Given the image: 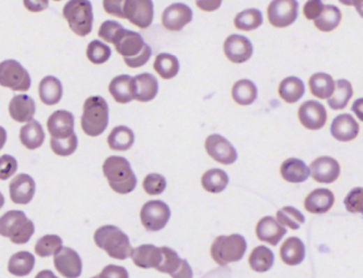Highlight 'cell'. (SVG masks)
Listing matches in <instances>:
<instances>
[{"mask_svg": "<svg viewBox=\"0 0 363 278\" xmlns=\"http://www.w3.org/2000/svg\"><path fill=\"white\" fill-rule=\"evenodd\" d=\"M207 153L216 162L229 166L238 159V153L232 144L220 135H211L205 142Z\"/></svg>", "mask_w": 363, "mask_h": 278, "instance_id": "12", "label": "cell"}, {"mask_svg": "<svg viewBox=\"0 0 363 278\" xmlns=\"http://www.w3.org/2000/svg\"><path fill=\"white\" fill-rule=\"evenodd\" d=\"M286 233H287V229L283 227V225L273 217H265L259 221L255 227V235L258 237L259 240L269 243L273 247L279 244Z\"/></svg>", "mask_w": 363, "mask_h": 278, "instance_id": "20", "label": "cell"}, {"mask_svg": "<svg viewBox=\"0 0 363 278\" xmlns=\"http://www.w3.org/2000/svg\"><path fill=\"white\" fill-rule=\"evenodd\" d=\"M334 204V196L328 189H316L305 198L306 210L314 214L328 212Z\"/></svg>", "mask_w": 363, "mask_h": 278, "instance_id": "24", "label": "cell"}, {"mask_svg": "<svg viewBox=\"0 0 363 278\" xmlns=\"http://www.w3.org/2000/svg\"><path fill=\"white\" fill-rule=\"evenodd\" d=\"M135 143V133L131 128L117 126L113 128L108 137L109 147L112 151L125 152L131 149Z\"/></svg>", "mask_w": 363, "mask_h": 278, "instance_id": "34", "label": "cell"}, {"mask_svg": "<svg viewBox=\"0 0 363 278\" xmlns=\"http://www.w3.org/2000/svg\"><path fill=\"white\" fill-rule=\"evenodd\" d=\"M36 103L28 95H16L10 101V117L17 123H27L34 119L36 115Z\"/></svg>", "mask_w": 363, "mask_h": 278, "instance_id": "23", "label": "cell"}, {"mask_svg": "<svg viewBox=\"0 0 363 278\" xmlns=\"http://www.w3.org/2000/svg\"><path fill=\"white\" fill-rule=\"evenodd\" d=\"M38 94L40 101L45 105H57L63 96L62 83L56 77H44L38 85Z\"/></svg>", "mask_w": 363, "mask_h": 278, "instance_id": "28", "label": "cell"}, {"mask_svg": "<svg viewBox=\"0 0 363 278\" xmlns=\"http://www.w3.org/2000/svg\"><path fill=\"white\" fill-rule=\"evenodd\" d=\"M133 99L147 103L157 96L159 85L155 76L148 73L138 75L133 78Z\"/></svg>", "mask_w": 363, "mask_h": 278, "instance_id": "21", "label": "cell"}, {"mask_svg": "<svg viewBox=\"0 0 363 278\" xmlns=\"http://www.w3.org/2000/svg\"><path fill=\"white\" fill-rule=\"evenodd\" d=\"M133 263L141 269H151L155 268L162 261V254L159 247L153 244H143L133 249L131 256Z\"/></svg>", "mask_w": 363, "mask_h": 278, "instance_id": "25", "label": "cell"}, {"mask_svg": "<svg viewBox=\"0 0 363 278\" xmlns=\"http://www.w3.org/2000/svg\"><path fill=\"white\" fill-rule=\"evenodd\" d=\"M34 222L23 211H8L0 218V236L9 238L14 244H26L34 236Z\"/></svg>", "mask_w": 363, "mask_h": 278, "instance_id": "5", "label": "cell"}, {"mask_svg": "<svg viewBox=\"0 0 363 278\" xmlns=\"http://www.w3.org/2000/svg\"><path fill=\"white\" fill-rule=\"evenodd\" d=\"M297 16V0H273L267 8L269 24L276 28L289 27Z\"/></svg>", "mask_w": 363, "mask_h": 278, "instance_id": "10", "label": "cell"}, {"mask_svg": "<svg viewBox=\"0 0 363 278\" xmlns=\"http://www.w3.org/2000/svg\"><path fill=\"white\" fill-rule=\"evenodd\" d=\"M95 244L103 249L111 258L125 261L133 253L129 237L113 225H105L99 227L94 233Z\"/></svg>", "mask_w": 363, "mask_h": 278, "instance_id": "3", "label": "cell"}, {"mask_svg": "<svg viewBox=\"0 0 363 278\" xmlns=\"http://www.w3.org/2000/svg\"><path fill=\"white\" fill-rule=\"evenodd\" d=\"M223 0H195L196 6L205 12L216 11L222 5Z\"/></svg>", "mask_w": 363, "mask_h": 278, "instance_id": "55", "label": "cell"}, {"mask_svg": "<svg viewBox=\"0 0 363 278\" xmlns=\"http://www.w3.org/2000/svg\"><path fill=\"white\" fill-rule=\"evenodd\" d=\"M140 218L146 231H161L170 221V207L162 200H149L142 207Z\"/></svg>", "mask_w": 363, "mask_h": 278, "instance_id": "9", "label": "cell"}, {"mask_svg": "<svg viewBox=\"0 0 363 278\" xmlns=\"http://www.w3.org/2000/svg\"><path fill=\"white\" fill-rule=\"evenodd\" d=\"M50 147L52 151L56 154L57 156L61 157H68V156L73 155L76 152L78 147V138L76 133H73L71 137L66 139H50Z\"/></svg>", "mask_w": 363, "mask_h": 278, "instance_id": "45", "label": "cell"}, {"mask_svg": "<svg viewBox=\"0 0 363 278\" xmlns=\"http://www.w3.org/2000/svg\"><path fill=\"white\" fill-rule=\"evenodd\" d=\"M20 140L27 149L34 151L45 141V133L42 125L36 119H32L20 129Z\"/></svg>", "mask_w": 363, "mask_h": 278, "instance_id": "27", "label": "cell"}, {"mask_svg": "<svg viewBox=\"0 0 363 278\" xmlns=\"http://www.w3.org/2000/svg\"><path fill=\"white\" fill-rule=\"evenodd\" d=\"M173 278H193V271L191 269L190 265L188 261H182V265L180 268L179 271L172 276Z\"/></svg>", "mask_w": 363, "mask_h": 278, "instance_id": "56", "label": "cell"}, {"mask_svg": "<svg viewBox=\"0 0 363 278\" xmlns=\"http://www.w3.org/2000/svg\"><path fill=\"white\" fill-rule=\"evenodd\" d=\"M17 170V161L13 156L3 155L0 157V180H7Z\"/></svg>", "mask_w": 363, "mask_h": 278, "instance_id": "49", "label": "cell"}, {"mask_svg": "<svg viewBox=\"0 0 363 278\" xmlns=\"http://www.w3.org/2000/svg\"><path fill=\"white\" fill-rule=\"evenodd\" d=\"M9 191L14 204L27 205L36 194V182L27 174H18L10 182Z\"/></svg>", "mask_w": 363, "mask_h": 278, "instance_id": "18", "label": "cell"}, {"mask_svg": "<svg viewBox=\"0 0 363 278\" xmlns=\"http://www.w3.org/2000/svg\"><path fill=\"white\" fill-rule=\"evenodd\" d=\"M228 182V175L220 168L207 170L202 177V188L210 193H221L226 189Z\"/></svg>", "mask_w": 363, "mask_h": 278, "instance_id": "38", "label": "cell"}, {"mask_svg": "<svg viewBox=\"0 0 363 278\" xmlns=\"http://www.w3.org/2000/svg\"><path fill=\"white\" fill-rule=\"evenodd\" d=\"M277 221L283 226L289 227V228H299L301 225L305 222V217L301 211L294 208V207H283V209L277 212Z\"/></svg>", "mask_w": 363, "mask_h": 278, "instance_id": "43", "label": "cell"}, {"mask_svg": "<svg viewBox=\"0 0 363 278\" xmlns=\"http://www.w3.org/2000/svg\"><path fill=\"white\" fill-rule=\"evenodd\" d=\"M166 188V180L160 174H149L143 182V189L149 196L163 193Z\"/></svg>", "mask_w": 363, "mask_h": 278, "instance_id": "47", "label": "cell"}, {"mask_svg": "<svg viewBox=\"0 0 363 278\" xmlns=\"http://www.w3.org/2000/svg\"><path fill=\"white\" fill-rule=\"evenodd\" d=\"M75 117L73 113L58 110L50 115L47 121L48 131L54 139H66L74 131Z\"/></svg>", "mask_w": 363, "mask_h": 278, "instance_id": "19", "label": "cell"}, {"mask_svg": "<svg viewBox=\"0 0 363 278\" xmlns=\"http://www.w3.org/2000/svg\"><path fill=\"white\" fill-rule=\"evenodd\" d=\"M246 249V240L241 235L220 236L212 243L211 256L218 265H227L240 261Z\"/></svg>", "mask_w": 363, "mask_h": 278, "instance_id": "7", "label": "cell"}, {"mask_svg": "<svg viewBox=\"0 0 363 278\" xmlns=\"http://www.w3.org/2000/svg\"><path fill=\"white\" fill-rule=\"evenodd\" d=\"M123 26L114 20H105L99 28L98 36L107 43H112L113 38Z\"/></svg>", "mask_w": 363, "mask_h": 278, "instance_id": "50", "label": "cell"}, {"mask_svg": "<svg viewBox=\"0 0 363 278\" xmlns=\"http://www.w3.org/2000/svg\"><path fill=\"white\" fill-rule=\"evenodd\" d=\"M334 80L325 73H316L309 79L310 92L316 98L328 99L334 91Z\"/></svg>", "mask_w": 363, "mask_h": 278, "instance_id": "35", "label": "cell"}, {"mask_svg": "<svg viewBox=\"0 0 363 278\" xmlns=\"http://www.w3.org/2000/svg\"><path fill=\"white\" fill-rule=\"evenodd\" d=\"M346 209L352 213H361L363 210L362 188H355L350 191L344 200Z\"/></svg>", "mask_w": 363, "mask_h": 278, "instance_id": "48", "label": "cell"}, {"mask_svg": "<svg viewBox=\"0 0 363 278\" xmlns=\"http://www.w3.org/2000/svg\"><path fill=\"white\" fill-rule=\"evenodd\" d=\"M115 50L124 57L126 66L131 68L145 66L151 56V50L144 42L141 34L121 28L112 40Z\"/></svg>", "mask_w": 363, "mask_h": 278, "instance_id": "1", "label": "cell"}, {"mask_svg": "<svg viewBox=\"0 0 363 278\" xmlns=\"http://www.w3.org/2000/svg\"><path fill=\"white\" fill-rule=\"evenodd\" d=\"M342 5L348 6V7H355L361 14L362 9V0H339Z\"/></svg>", "mask_w": 363, "mask_h": 278, "instance_id": "57", "label": "cell"}, {"mask_svg": "<svg viewBox=\"0 0 363 278\" xmlns=\"http://www.w3.org/2000/svg\"><path fill=\"white\" fill-rule=\"evenodd\" d=\"M50 0H24V6L28 11L38 13L47 9Z\"/></svg>", "mask_w": 363, "mask_h": 278, "instance_id": "54", "label": "cell"}, {"mask_svg": "<svg viewBox=\"0 0 363 278\" xmlns=\"http://www.w3.org/2000/svg\"><path fill=\"white\" fill-rule=\"evenodd\" d=\"M54 256V268L63 277L78 278L82 273V261L75 249L62 247Z\"/></svg>", "mask_w": 363, "mask_h": 278, "instance_id": "13", "label": "cell"}, {"mask_svg": "<svg viewBox=\"0 0 363 278\" xmlns=\"http://www.w3.org/2000/svg\"><path fill=\"white\" fill-rule=\"evenodd\" d=\"M6 142H7V131H6L5 128L0 126V151L3 149Z\"/></svg>", "mask_w": 363, "mask_h": 278, "instance_id": "58", "label": "cell"}, {"mask_svg": "<svg viewBox=\"0 0 363 278\" xmlns=\"http://www.w3.org/2000/svg\"><path fill=\"white\" fill-rule=\"evenodd\" d=\"M193 12L188 6L177 3L170 5L162 14V25L170 31H180L192 22Z\"/></svg>", "mask_w": 363, "mask_h": 278, "instance_id": "15", "label": "cell"}, {"mask_svg": "<svg viewBox=\"0 0 363 278\" xmlns=\"http://www.w3.org/2000/svg\"><path fill=\"white\" fill-rule=\"evenodd\" d=\"M179 61L173 54H160L156 57L154 68L163 79H173L179 72Z\"/></svg>", "mask_w": 363, "mask_h": 278, "instance_id": "40", "label": "cell"}, {"mask_svg": "<svg viewBox=\"0 0 363 278\" xmlns=\"http://www.w3.org/2000/svg\"><path fill=\"white\" fill-rule=\"evenodd\" d=\"M87 57L93 64H103L110 59L111 48L101 41H92L87 50Z\"/></svg>", "mask_w": 363, "mask_h": 278, "instance_id": "46", "label": "cell"}, {"mask_svg": "<svg viewBox=\"0 0 363 278\" xmlns=\"http://www.w3.org/2000/svg\"><path fill=\"white\" fill-rule=\"evenodd\" d=\"M359 124L350 115H338L332 124V137L340 142H350L359 135Z\"/></svg>", "mask_w": 363, "mask_h": 278, "instance_id": "22", "label": "cell"}, {"mask_svg": "<svg viewBox=\"0 0 363 278\" xmlns=\"http://www.w3.org/2000/svg\"><path fill=\"white\" fill-rule=\"evenodd\" d=\"M109 92L117 103H131L133 99V77L129 75L115 77L109 85Z\"/></svg>", "mask_w": 363, "mask_h": 278, "instance_id": "30", "label": "cell"}, {"mask_svg": "<svg viewBox=\"0 0 363 278\" xmlns=\"http://www.w3.org/2000/svg\"><path fill=\"white\" fill-rule=\"evenodd\" d=\"M263 23L262 13L258 9H247L240 12L235 18V26L242 31L258 29Z\"/></svg>", "mask_w": 363, "mask_h": 278, "instance_id": "41", "label": "cell"}, {"mask_svg": "<svg viewBox=\"0 0 363 278\" xmlns=\"http://www.w3.org/2000/svg\"><path fill=\"white\" fill-rule=\"evenodd\" d=\"M92 278H98V276H94V277Z\"/></svg>", "mask_w": 363, "mask_h": 278, "instance_id": "61", "label": "cell"}, {"mask_svg": "<svg viewBox=\"0 0 363 278\" xmlns=\"http://www.w3.org/2000/svg\"><path fill=\"white\" fill-rule=\"evenodd\" d=\"M103 175L108 180L109 186L119 194H128L137 186V177L131 163L119 156L107 158L103 166Z\"/></svg>", "mask_w": 363, "mask_h": 278, "instance_id": "2", "label": "cell"}, {"mask_svg": "<svg viewBox=\"0 0 363 278\" xmlns=\"http://www.w3.org/2000/svg\"><path fill=\"white\" fill-rule=\"evenodd\" d=\"M97 276L98 278H129V273L124 267L109 265L103 268V271Z\"/></svg>", "mask_w": 363, "mask_h": 278, "instance_id": "52", "label": "cell"}, {"mask_svg": "<svg viewBox=\"0 0 363 278\" xmlns=\"http://www.w3.org/2000/svg\"><path fill=\"white\" fill-rule=\"evenodd\" d=\"M311 177L320 184H332L338 180L341 173L339 162L332 157L323 156L314 160L309 166Z\"/></svg>", "mask_w": 363, "mask_h": 278, "instance_id": "17", "label": "cell"}, {"mask_svg": "<svg viewBox=\"0 0 363 278\" xmlns=\"http://www.w3.org/2000/svg\"><path fill=\"white\" fill-rule=\"evenodd\" d=\"M253 44L249 38L239 34H231L224 43L225 56L236 64L246 62L253 56Z\"/></svg>", "mask_w": 363, "mask_h": 278, "instance_id": "16", "label": "cell"}, {"mask_svg": "<svg viewBox=\"0 0 363 278\" xmlns=\"http://www.w3.org/2000/svg\"><path fill=\"white\" fill-rule=\"evenodd\" d=\"M274 254L265 245L257 247L249 256V265L255 272L265 273L272 269L274 265Z\"/></svg>", "mask_w": 363, "mask_h": 278, "instance_id": "39", "label": "cell"}, {"mask_svg": "<svg viewBox=\"0 0 363 278\" xmlns=\"http://www.w3.org/2000/svg\"><path fill=\"white\" fill-rule=\"evenodd\" d=\"M279 93L286 103H297L305 94V85L297 77H287L279 85Z\"/></svg>", "mask_w": 363, "mask_h": 278, "instance_id": "33", "label": "cell"}, {"mask_svg": "<svg viewBox=\"0 0 363 278\" xmlns=\"http://www.w3.org/2000/svg\"><path fill=\"white\" fill-rule=\"evenodd\" d=\"M3 205H5V196L0 192V209L3 208Z\"/></svg>", "mask_w": 363, "mask_h": 278, "instance_id": "60", "label": "cell"}, {"mask_svg": "<svg viewBox=\"0 0 363 278\" xmlns=\"http://www.w3.org/2000/svg\"><path fill=\"white\" fill-rule=\"evenodd\" d=\"M160 251L162 254V261L156 270L162 273L170 274V276L175 275L182 268V259H180L178 254L170 247H161Z\"/></svg>", "mask_w": 363, "mask_h": 278, "instance_id": "42", "label": "cell"}, {"mask_svg": "<svg viewBox=\"0 0 363 278\" xmlns=\"http://www.w3.org/2000/svg\"><path fill=\"white\" fill-rule=\"evenodd\" d=\"M233 101L241 105H249L257 99L258 90L253 81L249 79H241L232 87Z\"/></svg>", "mask_w": 363, "mask_h": 278, "instance_id": "37", "label": "cell"}, {"mask_svg": "<svg viewBox=\"0 0 363 278\" xmlns=\"http://www.w3.org/2000/svg\"><path fill=\"white\" fill-rule=\"evenodd\" d=\"M324 3L322 0H308L304 6V15L307 20H314L318 17L324 9Z\"/></svg>", "mask_w": 363, "mask_h": 278, "instance_id": "51", "label": "cell"}, {"mask_svg": "<svg viewBox=\"0 0 363 278\" xmlns=\"http://www.w3.org/2000/svg\"><path fill=\"white\" fill-rule=\"evenodd\" d=\"M0 85L15 92H27L31 87L29 73L16 60L0 63Z\"/></svg>", "mask_w": 363, "mask_h": 278, "instance_id": "8", "label": "cell"}, {"mask_svg": "<svg viewBox=\"0 0 363 278\" xmlns=\"http://www.w3.org/2000/svg\"><path fill=\"white\" fill-rule=\"evenodd\" d=\"M36 265V258L29 251H22L11 256L8 263V271L12 275L24 277L29 275Z\"/></svg>", "mask_w": 363, "mask_h": 278, "instance_id": "31", "label": "cell"}, {"mask_svg": "<svg viewBox=\"0 0 363 278\" xmlns=\"http://www.w3.org/2000/svg\"><path fill=\"white\" fill-rule=\"evenodd\" d=\"M63 17L77 36H87L92 31L94 15L90 0H70L63 8Z\"/></svg>", "mask_w": 363, "mask_h": 278, "instance_id": "6", "label": "cell"}, {"mask_svg": "<svg viewBox=\"0 0 363 278\" xmlns=\"http://www.w3.org/2000/svg\"><path fill=\"white\" fill-rule=\"evenodd\" d=\"M124 3L125 0H103V9L110 15L124 18Z\"/></svg>", "mask_w": 363, "mask_h": 278, "instance_id": "53", "label": "cell"}, {"mask_svg": "<svg viewBox=\"0 0 363 278\" xmlns=\"http://www.w3.org/2000/svg\"><path fill=\"white\" fill-rule=\"evenodd\" d=\"M281 174L286 182L301 184L308 180L310 172L305 162L296 158H290L281 164Z\"/></svg>", "mask_w": 363, "mask_h": 278, "instance_id": "26", "label": "cell"}, {"mask_svg": "<svg viewBox=\"0 0 363 278\" xmlns=\"http://www.w3.org/2000/svg\"><path fill=\"white\" fill-rule=\"evenodd\" d=\"M124 18L141 29L149 27L154 20L153 0H125Z\"/></svg>", "mask_w": 363, "mask_h": 278, "instance_id": "11", "label": "cell"}, {"mask_svg": "<svg viewBox=\"0 0 363 278\" xmlns=\"http://www.w3.org/2000/svg\"><path fill=\"white\" fill-rule=\"evenodd\" d=\"M305 245L301 239L291 237L281 247V258L286 265H297L305 258Z\"/></svg>", "mask_w": 363, "mask_h": 278, "instance_id": "29", "label": "cell"}, {"mask_svg": "<svg viewBox=\"0 0 363 278\" xmlns=\"http://www.w3.org/2000/svg\"><path fill=\"white\" fill-rule=\"evenodd\" d=\"M342 20V13L336 6H324L323 11L314 20V26L322 32H332L336 30Z\"/></svg>", "mask_w": 363, "mask_h": 278, "instance_id": "36", "label": "cell"}, {"mask_svg": "<svg viewBox=\"0 0 363 278\" xmlns=\"http://www.w3.org/2000/svg\"><path fill=\"white\" fill-rule=\"evenodd\" d=\"M354 90L352 83L346 79H340L334 83V91L327 99L328 105L332 110H343L352 99Z\"/></svg>", "mask_w": 363, "mask_h": 278, "instance_id": "32", "label": "cell"}, {"mask_svg": "<svg viewBox=\"0 0 363 278\" xmlns=\"http://www.w3.org/2000/svg\"><path fill=\"white\" fill-rule=\"evenodd\" d=\"M109 124V105L101 96H91L84 101L81 128L89 137H98Z\"/></svg>", "mask_w": 363, "mask_h": 278, "instance_id": "4", "label": "cell"}, {"mask_svg": "<svg viewBox=\"0 0 363 278\" xmlns=\"http://www.w3.org/2000/svg\"><path fill=\"white\" fill-rule=\"evenodd\" d=\"M63 241L57 235H46L36 242L34 251L40 257H50L62 247Z\"/></svg>", "mask_w": 363, "mask_h": 278, "instance_id": "44", "label": "cell"}, {"mask_svg": "<svg viewBox=\"0 0 363 278\" xmlns=\"http://www.w3.org/2000/svg\"><path fill=\"white\" fill-rule=\"evenodd\" d=\"M36 278H59L52 273L50 270H44L40 271V273L36 274Z\"/></svg>", "mask_w": 363, "mask_h": 278, "instance_id": "59", "label": "cell"}, {"mask_svg": "<svg viewBox=\"0 0 363 278\" xmlns=\"http://www.w3.org/2000/svg\"><path fill=\"white\" fill-rule=\"evenodd\" d=\"M298 119L302 125L309 131H318L327 122V111L321 103L308 101L298 109Z\"/></svg>", "mask_w": 363, "mask_h": 278, "instance_id": "14", "label": "cell"}, {"mask_svg": "<svg viewBox=\"0 0 363 278\" xmlns=\"http://www.w3.org/2000/svg\"><path fill=\"white\" fill-rule=\"evenodd\" d=\"M54 1H60V0H54Z\"/></svg>", "mask_w": 363, "mask_h": 278, "instance_id": "62", "label": "cell"}]
</instances>
